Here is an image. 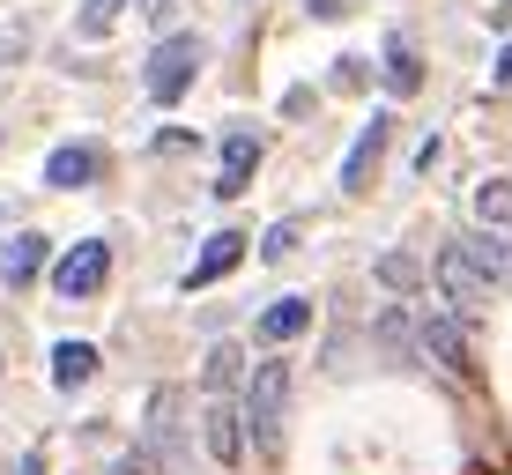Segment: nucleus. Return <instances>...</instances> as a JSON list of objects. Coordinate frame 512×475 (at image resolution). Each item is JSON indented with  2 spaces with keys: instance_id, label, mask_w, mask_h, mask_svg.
I'll list each match as a JSON object with an SVG mask.
<instances>
[{
  "instance_id": "obj_10",
  "label": "nucleus",
  "mask_w": 512,
  "mask_h": 475,
  "mask_svg": "<svg viewBox=\"0 0 512 475\" xmlns=\"http://www.w3.org/2000/svg\"><path fill=\"white\" fill-rule=\"evenodd\" d=\"M45 268H52V245H45V231H15L8 245H0V283H8V290H30Z\"/></svg>"
},
{
  "instance_id": "obj_11",
  "label": "nucleus",
  "mask_w": 512,
  "mask_h": 475,
  "mask_svg": "<svg viewBox=\"0 0 512 475\" xmlns=\"http://www.w3.org/2000/svg\"><path fill=\"white\" fill-rule=\"evenodd\" d=\"M416 349L438 364V372H461V357H468V334H461V312H431V320L416 327Z\"/></svg>"
},
{
  "instance_id": "obj_19",
  "label": "nucleus",
  "mask_w": 512,
  "mask_h": 475,
  "mask_svg": "<svg viewBox=\"0 0 512 475\" xmlns=\"http://www.w3.org/2000/svg\"><path fill=\"white\" fill-rule=\"evenodd\" d=\"M475 223L512 238V179H483V186H475Z\"/></svg>"
},
{
  "instance_id": "obj_21",
  "label": "nucleus",
  "mask_w": 512,
  "mask_h": 475,
  "mask_svg": "<svg viewBox=\"0 0 512 475\" xmlns=\"http://www.w3.org/2000/svg\"><path fill=\"white\" fill-rule=\"evenodd\" d=\"M260 260H268V268H282V260L297 253V223H268V231H260V245H253Z\"/></svg>"
},
{
  "instance_id": "obj_31",
  "label": "nucleus",
  "mask_w": 512,
  "mask_h": 475,
  "mask_svg": "<svg viewBox=\"0 0 512 475\" xmlns=\"http://www.w3.org/2000/svg\"><path fill=\"white\" fill-rule=\"evenodd\" d=\"M238 8H253V0H238Z\"/></svg>"
},
{
  "instance_id": "obj_27",
  "label": "nucleus",
  "mask_w": 512,
  "mask_h": 475,
  "mask_svg": "<svg viewBox=\"0 0 512 475\" xmlns=\"http://www.w3.org/2000/svg\"><path fill=\"white\" fill-rule=\"evenodd\" d=\"M490 82H505V90H512V38L498 45V67H490Z\"/></svg>"
},
{
  "instance_id": "obj_6",
  "label": "nucleus",
  "mask_w": 512,
  "mask_h": 475,
  "mask_svg": "<svg viewBox=\"0 0 512 475\" xmlns=\"http://www.w3.org/2000/svg\"><path fill=\"white\" fill-rule=\"evenodd\" d=\"M193 424H201V453L208 461H216L223 475H231L245 453V416H238V394H201V416H193Z\"/></svg>"
},
{
  "instance_id": "obj_32",
  "label": "nucleus",
  "mask_w": 512,
  "mask_h": 475,
  "mask_svg": "<svg viewBox=\"0 0 512 475\" xmlns=\"http://www.w3.org/2000/svg\"><path fill=\"white\" fill-rule=\"evenodd\" d=\"M0 372H8V357H0Z\"/></svg>"
},
{
  "instance_id": "obj_25",
  "label": "nucleus",
  "mask_w": 512,
  "mask_h": 475,
  "mask_svg": "<svg viewBox=\"0 0 512 475\" xmlns=\"http://www.w3.org/2000/svg\"><path fill=\"white\" fill-rule=\"evenodd\" d=\"M141 15H149V23H156V38H164V30H171V15H179V0H141Z\"/></svg>"
},
{
  "instance_id": "obj_13",
  "label": "nucleus",
  "mask_w": 512,
  "mask_h": 475,
  "mask_svg": "<svg viewBox=\"0 0 512 475\" xmlns=\"http://www.w3.org/2000/svg\"><path fill=\"white\" fill-rule=\"evenodd\" d=\"M253 334H260V342H275V349H290L297 334H312V297H275V305L253 320Z\"/></svg>"
},
{
  "instance_id": "obj_23",
  "label": "nucleus",
  "mask_w": 512,
  "mask_h": 475,
  "mask_svg": "<svg viewBox=\"0 0 512 475\" xmlns=\"http://www.w3.org/2000/svg\"><path fill=\"white\" fill-rule=\"evenodd\" d=\"M30 52V23H15V15H0V67H15Z\"/></svg>"
},
{
  "instance_id": "obj_20",
  "label": "nucleus",
  "mask_w": 512,
  "mask_h": 475,
  "mask_svg": "<svg viewBox=\"0 0 512 475\" xmlns=\"http://www.w3.org/2000/svg\"><path fill=\"white\" fill-rule=\"evenodd\" d=\"M372 334H379V349H409V342H416V320L401 312V297H394V305H386L379 320H372Z\"/></svg>"
},
{
  "instance_id": "obj_7",
  "label": "nucleus",
  "mask_w": 512,
  "mask_h": 475,
  "mask_svg": "<svg viewBox=\"0 0 512 475\" xmlns=\"http://www.w3.org/2000/svg\"><path fill=\"white\" fill-rule=\"evenodd\" d=\"M253 171H260V134L253 127H231L216 142V179H208V193H216V201H238V193L253 186Z\"/></svg>"
},
{
  "instance_id": "obj_15",
  "label": "nucleus",
  "mask_w": 512,
  "mask_h": 475,
  "mask_svg": "<svg viewBox=\"0 0 512 475\" xmlns=\"http://www.w3.org/2000/svg\"><path fill=\"white\" fill-rule=\"evenodd\" d=\"M379 149H386V119H364V134H357V142H349V156H342V193H364V186H372Z\"/></svg>"
},
{
  "instance_id": "obj_14",
  "label": "nucleus",
  "mask_w": 512,
  "mask_h": 475,
  "mask_svg": "<svg viewBox=\"0 0 512 475\" xmlns=\"http://www.w3.org/2000/svg\"><path fill=\"white\" fill-rule=\"evenodd\" d=\"M379 90L386 97H416L423 90V60H416L409 38H386V52H379Z\"/></svg>"
},
{
  "instance_id": "obj_17",
  "label": "nucleus",
  "mask_w": 512,
  "mask_h": 475,
  "mask_svg": "<svg viewBox=\"0 0 512 475\" xmlns=\"http://www.w3.org/2000/svg\"><path fill=\"white\" fill-rule=\"evenodd\" d=\"M372 283H379L386 297H416V290H423V260L401 253V245H386V253L372 260Z\"/></svg>"
},
{
  "instance_id": "obj_4",
  "label": "nucleus",
  "mask_w": 512,
  "mask_h": 475,
  "mask_svg": "<svg viewBox=\"0 0 512 475\" xmlns=\"http://www.w3.org/2000/svg\"><path fill=\"white\" fill-rule=\"evenodd\" d=\"M201 60H208V45L193 38V30H164V38L149 45V60H141V90H149V104H186V90L201 82Z\"/></svg>"
},
{
  "instance_id": "obj_30",
  "label": "nucleus",
  "mask_w": 512,
  "mask_h": 475,
  "mask_svg": "<svg viewBox=\"0 0 512 475\" xmlns=\"http://www.w3.org/2000/svg\"><path fill=\"white\" fill-rule=\"evenodd\" d=\"M498 30H512V0H505V8H498Z\"/></svg>"
},
{
  "instance_id": "obj_24",
  "label": "nucleus",
  "mask_w": 512,
  "mask_h": 475,
  "mask_svg": "<svg viewBox=\"0 0 512 475\" xmlns=\"http://www.w3.org/2000/svg\"><path fill=\"white\" fill-rule=\"evenodd\" d=\"M312 97H320V90H305V82H297V90H282V119H305Z\"/></svg>"
},
{
  "instance_id": "obj_2",
  "label": "nucleus",
  "mask_w": 512,
  "mask_h": 475,
  "mask_svg": "<svg viewBox=\"0 0 512 475\" xmlns=\"http://www.w3.org/2000/svg\"><path fill=\"white\" fill-rule=\"evenodd\" d=\"M141 461L164 468V475H193V416H186V394L179 386H156L149 409H141Z\"/></svg>"
},
{
  "instance_id": "obj_18",
  "label": "nucleus",
  "mask_w": 512,
  "mask_h": 475,
  "mask_svg": "<svg viewBox=\"0 0 512 475\" xmlns=\"http://www.w3.org/2000/svg\"><path fill=\"white\" fill-rule=\"evenodd\" d=\"M127 8H141V0H82V8H75V38H112V30L119 23H127Z\"/></svg>"
},
{
  "instance_id": "obj_3",
  "label": "nucleus",
  "mask_w": 512,
  "mask_h": 475,
  "mask_svg": "<svg viewBox=\"0 0 512 475\" xmlns=\"http://www.w3.org/2000/svg\"><path fill=\"white\" fill-rule=\"evenodd\" d=\"M238 416H245V446H253V453L282 446V416H290V357H260L253 372H245Z\"/></svg>"
},
{
  "instance_id": "obj_12",
  "label": "nucleus",
  "mask_w": 512,
  "mask_h": 475,
  "mask_svg": "<svg viewBox=\"0 0 512 475\" xmlns=\"http://www.w3.org/2000/svg\"><path fill=\"white\" fill-rule=\"evenodd\" d=\"M97 364H104L97 342H75V334H67V342H52V386H60V394H82V386L97 379Z\"/></svg>"
},
{
  "instance_id": "obj_1",
  "label": "nucleus",
  "mask_w": 512,
  "mask_h": 475,
  "mask_svg": "<svg viewBox=\"0 0 512 475\" xmlns=\"http://www.w3.org/2000/svg\"><path fill=\"white\" fill-rule=\"evenodd\" d=\"M505 275H512V238H505V231L446 238V253L431 260V283H438V297H446V312L490 305V290H498Z\"/></svg>"
},
{
  "instance_id": "obj_16",
  "label": "nucleus",
  "mask_w": 512,
  "mask_h": 475,
  "mask_svg": "<svg viewBox=\"0 0 512 475\" xmlns=\"http://www.w3.org/2000/svg\"><path fill=\"white\" fill-rule=\"evenodd\" d=\"M245 386V349L238 342H208L201 357V394H238Z\"/></svg>"
},
{
  "instance_id": "obj_5",
  "label": "nucleus",
  "mask_w": 512,
  "mask_h": 475,
  "mask_svg": "<svg viewBox=\"0 0 512 475\" xmlns=\"http://www.w3.org/2000/svg\"><path fill=\"white\" fill-rule=\"evenodd\" d=\"M45 275H52V297H67V305H90V297L112 283V238H75Z\"/></svg>"
},
{
  "instance_id": "obj_22",
  "label": "nucleus",
  "mask_w": 512,
  "mask_h": 475,
  "mask_svg": "<svg viewBox=\"0 0 512 475\" xmlns=\"http://www.w3.org/2000/svg\"><path fill=\"white\" fill-rule=\"evenodd\" d=\"M364 82H372V67H364L357 52H342V60L327 67V90H364Z\"/></svg>"
},
{
  "instance_id": "obj_9",
  "label": "nucleus",
  "mask_w": 512,
  "mask_h": 475,
  "mask_svg": "<svg viewBox=\"0 0 512 475\" xmlns=\"http://www.w3.org/2000/svg\"><path fill=\"white\" fill-rule=\"evenodd\" d=\"M97 171H104V149L97 142H60V149L45 156V186L52 193H82Z\"/></svg>"
},
{
  "instance_id": "obj_8",
  "label": "nucleus",
  "mask_w": 512,
  "mask_h": 475,
  "mask_svg": "<svg viewBox=\"0 0 512 475\" xmlns=\"http://www.w3.org/2000/svg\"><path fill=\"white\" fill-rule=\"evenodd\" d=\"M245 253H253V245H245V231H231V223H223L216 238H201V253H193V268H186V290H208V283H223V275H231Z\"/></svg>"
},
{
  "instance_id": "obj_28",
  "label": "nucleus",
  "mask_w": 512,
  "mask_h": 475,
  "mask_svg": "<svg viewBox=\"0 0 512 475\" xmlns=\"http://www.w3.org/2000/svg\"><path fill=\"white\" fill-rule=\"evenodd\" d=\"M342 8H349V0H312V23H334Z\"/></svg>"
},
{
  "instance_id": "obj_29",
  "label": "nucleus",
  "mask_w": 512,
  "mask_h": 475,
  "mask_svg": "<svg viewBox=\"0 0 512 475\" xmlns=\"http://www.w3.org/2000/svg\"><path fill=\"white\" fill-rule=\"evenodd\" d=\"M15 475H45V453H23V461H15Z\"/></svg>"
},
{
  "instance_id": "obj_26",
  "label": "nucleus",
  "mask_w": 512,
  "mask_h": 475,
  "mask_svg": "<svg viewBox=\"0 0 512 475\" xmlns=\"http://www.w3.org/2000/svg\"><path fill=\"white\" fill-rule=\"evenodd\" d=\"M104 475H149V461H141V453H119V461L104 468Z\"/></svg>"
}]
</instances>
